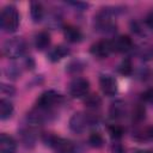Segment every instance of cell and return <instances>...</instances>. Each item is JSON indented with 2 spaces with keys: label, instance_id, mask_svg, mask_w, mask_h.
Masks as SVG:
<instances>
[{
  "label": "cell",
  "instance_id": "6da1fadb",
  "mask_svg": "<svg viewBox=\"0 0 153 153\" xmlns=\"http://www.w3.org/2000/svg\"><path fill=\"white\" fill-rule=\"evenodd\" d=\"M123 7L120 6H105L102 7L93 17V27L102 33H112L116 31V23L114 18L123 12Z\"/></svg>",
  "mask_w": 153,
  "mask_h": 153
},
{
  "label": "cell",
  "instance_id": "7a4b0ae2",
  "mask_svg": "<svg viewBox=\"0 0 153 153\" xmlns=\"http://www.w3.org/2000/svg\"><path fill=\"white\" fill-rule=\"evenodd\" d=\"M43 142L54 149L55 153H80L79 146L69 139L45 133L42 136Z\"/></svg>",
  "mask_w": 153,
  "mask_h": 153
},
{
  "label": "cell",
  "instance_id": "3957f363",
  "mask_svg": "<svg viewBox=\"0 0 153 153\" xmlns=\"http://www.w3.org/2000/svg\"><path fill=\"white\" fill-rule=\"evenodd\" d=\"M98 122H99V117L97 115L85 112V111H78L71 116L69 122H68V127H69L72 133L81 134L87 128L98 124Z\"/></svg>",
  "mask_w": 153,
  "mask_h": 153
},
{
  "label": "cell",
  "instance_id": "277c9868",
  "mask_svg": "<svg viewBox=\"0 0 153 153\" xmlns=\"http://www.w3.org/2000/svg\"><path fill=\"white\" fill-rule=\"evenodd\" d=\"M20 24V16L14 5H6L0 12V27L4 32H16Z\"/></svg>",
  "mask_w": 153,
  "mask_h": 153
},
{
  "label": "cell",
  "instance_id": "5b68a950",
  "mask_svg": "<svg viewBox=\"0 0 153 153\" xmlns=\"http://www.w3.org/2000/svg\"><path fill=\"white\" fill-rule=\"evenodd\" d=\"M27 50V42L23 37H11L6 39L1 45V53L7 59L22 57Z\"/></svg>",
  "mask_w": 153,
  "mask_h": 153
},
{
  "label": "cell",
  "instance_id": "8992f818",
  "mask_svg": "<svg viewBox=\"0 0 153 153\" xmlns=\"http://www.w3.org/2000/svg\"><path fill=\"white\" fill-rule=\"evenodd\" d=\"M63 100L65 97L60 92L55 90H47L38 96L36 100V106L44 110H53L56 105H60Z\"/></svg>",
  "mask_w": 153,
  "mask_h": 153
},
{
  "label": "cell",
  "instance_id": "52a82bcc",
  "mask_svg": "<svg viewBox=\"0 0 153 153\" xmlns=\"http://www.w3.org/2000/svg\"><path fill=\"white\" fill-rule=\"evenodd\" d=\"M90 92V81L81 76H75L68 85V93L72 98H85Z\"/></svg>",
  "mask_w": 153,
  "mask_h": 153
},
{
  "label": "cell",
  "instance_id": "ba28073f",
  "mask_svg": "<svg viewBox=\"0 0 153 153\" xmlns=\"http://www.w3.org/2000/svg\"><path fill=\"white\" fill-rule=\"evenodd\" d=\"M90 53L92 56L99 60H103V59H108L114 53V47H112L111 41L104 38V39H99L94 42L90 47Z\"/></svg>",
  "mask_w": 153,
  "mask_h": 153
},
{
  "label": "cell",
  "instance_id": "9c48e42d",
  "mask_svg": "<svg viewBox=\"0 0 153 153\" xmlns=\"http://www.w3.org/2000/svg\"><path fill=\"white\" fill-rule=\"evenodd\" d=\"M99 87L103 94L108 97H114L118 92V85L116 79L110 74H100L99 75Z\"/></svg>",
  "mask_w": 153,
  "mask_h": 153
},
{
  "label": "cell",
  "instance_id": "30bf717a",
  "mask_svg": "<svg viewBox=\"0 0 153 153\" xmlns=\"http://www.w3.org/2000/svg\"><path fill=\"white\" fill-rule=\"evenodd\" d=\"M19 137L22 143L27 147V148H32L36 145V140H37V135H36V127H32L27 123H25V126L20 127L19 129Z\"/></svg>",
  "mask_w": 153,
  "mask_h": 153
},
{
  "label": "cell",
  "instance_id": "8fae6325",
  "mask_svg": "<svg viewBox=\"0 0 153 153\" xmlns=\"http://www.w3.org/2000/svg\"><path fill=\"white\" fill-rule=\"evenodd\" d=\"M114 51L117 53H128L134 49V42L128 35H121L111 41Z\"/></svg>",
  "mask_w": 153,
  "mask_h": 153
},
{
  "label": "cell",
  "instance_id": "7c38bea8",
  "mask_svg": "<svg viewBox=\"0 0 153 153\" xmlns=\"http://www.w3.org/2000/svg\"><path fill=\"white\" fill-rule=\"evenodd\" d=\"M127 114V104L122 99H115L109 106V116L112 120H121Z\"/></svg>",
  "mask_w": 153,
  "mask_h": 153
},
{
  "label": "cell",
  "instance_id": "4fadbf2b",
  "mask_svg": "<svg viewBox=\"0 0 153 153\" xmlns=\"http://www.w3.org/2000/svg\"><path fill=\"white\" fill-rule=\"evenodd\" d=\"M69 54H71V49L67 45L59 44V45H55L54 48L49 49V51H48V60L50 62L55 63V62H59L62 59L67 57Z\"/></svg>",
  "mask_w": 153,
  "mask_h": 153
},
{
  "label": "cell",
  "instance_id": "5bb4252c",
  "mask_svg": "<svg viewBox=\"0 0 153 153\" xmlns=\"http://www.w3.org/2000/svg\"><path fill=\"white\" fill-rule=\"evenodd\" d=\"M63 36L69 43H79L82 41V32L81 30L72 24H67L63 26Z\"/></svg>",
  "mask_w": 153,
  "mask_h": 153
},
{
  "label": "cell",
  "instance_id": "9a60e30c",
  "mask_svg": "<svg viewBox=\"0 0 153 153\" xmlns=\"http://www.w3.org/2000/svg\"><path fill=\"white\" fill-rule=\"evenodd\" d=\"M17 141L13 136L2 133L0 135V153H16Z\"/></svg>",
  "mask_w": 153,
  "mask_h": 153
},
{
  "label": "cell",
  "instance_id": "2e32d148",
  "mask_svg": "<svg viewBox=\"0 0 153 153\" xmlns=\"http://www.w3.org/2000/svg\"><path fill=\"white\" fill-rule=\"evenodd\" d=\"M50 42H51L50 33L48 31H45V30H42V31H39V32H37L35 35L33 44H35V48L38 51H43V50L48 49L49 45H50Z\"/></svg>",
  "mask_w": 153,
  "mask_h": 153
},
{
  "label": "cell",
  "instance_id": "e0dca14e",
  "mask_svg": "<svg viewBox=\"0 0 153 153\" xmlns=\"http://www.w3.org/2000/svg\"><path fill=\"white\" fill-rule=\"evenodd\" d=\"M14 112V106L12 102L7 98H1L0 99V120L6 121L12 117Z\"/></svg>",
  "mask_w": 153,
  "mask_h": 153
},
{
  "label": "cell",
  "instance_id": "ac0fdd59",
  "mask_svg": "<svg viewBox=\"0 0 153 153\" xmlns=\"http://www.w3.org/2000/svg\"><path fill=\"white\" fill-rule=\"evenodd\" d=\"M30 17L33 23H39L44 18V7L38 1H32L30 4Z\"/></svg>",
  "mask_w": 153,
  "mask_h": 153
},
{
  "label": "cell",
  "instance_id": "d6986e66",
  "mask_svg": "<svg viewBox=\"0 0 153 153\" xmlns=\"http://www.w3.org/2000/svg\"><path fill=\"white\" fill-rule=\"evenodd\" d=\"M86 65L84 61L79 60V59H74L72 61H69L66 66V72L72 74V75H75V74H79L80 72H82L85 69Z\"/></svg>",
  "mask_w": 153,
  "mask_h": 153
},
{
  "label": "cell",
  "instance_id": "ffe728a7",
  "mask_svg": "<svg viewBox=\"0 0 153 153\" xmlns=\"http://www.w3.org/2000/svg\"><path fill=\"white\" fill-rule=\"evenodd\" d=\"M133 137L137 141H152L153 140V126L146 127L143 129H137L133 134Z\"/></svg>",
  "mask_w": 153,
  "mask_h": 153
},
{
  "label": "cell",
  "instance_id": "44dd1931",
  "mask_svg": "<svg viewBox=\"0 0 153 153\" xmlns=\"http://www.w3.org/2000/svg\"><path fill=\"white\" fill-rule=\"evenodd\" d=\"M117 71H118L120 74H122V75H124V76H130V75L133 74V71H134L131 60H130L129 57L123 59V60L121 61V63L117 66Z\"/></svg>",
  "mask_w": 153,
  "mask_h": 153
},
{
  "label": "cell",
  "instance_id": "7402d4cb",
  "mask_svg": "<svg viewBox=\"0 0 153 153\" xmlns=\"http://www.w3.org/2000/svg\"><path fill=\"white\" fill-rule=\"evenodd\" d=\"M88 145L93 148H100L104 146L105 143V140H104V136L99 133V131H92L90 135H88Z\"/></svg>",
  "mask_w": 153,
  "mask_h": 153
},
{
  "label": "cell",
  "instance_id": "603a6c76",
  "mask_svg": "<svg viewBox=\"0 0 153 153\" xmlns=\"http://www.w3.org/2000/svg\"><path fill=\"white\" fill-rule=\"evenodd\" d=\"M84 103H85V105H86L88 109L96 110V109L100 108V105H102V98H100L98 94H96V93L87 94V96L85 97V99H84Z\"/></svg>",
  "mask_w": 153,
  "mask_h": 153
},
{
  "label": "cell",
  "instance_id": "cb8c5ba5",
  "mask_svg": "<svg viewBox=\"0 0 153 153\" xmlns=\"http://www.w3.org/2000/svg\"><path fill=\"white\" fill-rule=\"evenodd\" d=\"M5 75L10 79H18L22 75V67L17 63H11L5 68Z\"/></svg>",
  "mask_w": 153,
  "mask_h": 153
},
{
  "label": "cell",
  "instance_id": "d4e9b609",
  "mask_svg": "<svg viewBox=\"0 0 153 153\" xmlns=\"http://www.w3.org/2000/svg\"><path fill=\"white\" fill-rule=\"evenodd\" d=\"M145 116H146V110L143 104H136L135 108L133 109V122L139 123L145 120Z\"/></svg>",
  "mask_w": 153,
  "mask_h": 153
},
{
  "label": "cell",
  "instance_id": "484cf974",
  "mask_svg": "<svg viewBox=\"0 0 153 153\" xmlns=\"http://www.w3.org/2000/svg\"><path fill=\"white\" fill-rule=\"evenodd\" d=\"M108 131H109L111 139L115 140V141H118L120 139H122V136L124 134V129L120 124H112V126H110L108 128Z\"/></svg>",
  "mask_w": 153,
  "mask_h": 153
},
{
  "label": "cell",
  "instance_id": "4316f807",
  "mask_svg": "<svg viewBox=\"0 0 153 153\" xmlns=\"http://www.w3.org/2000/svg\"><path fill=\"white\" fill-rule=\"evenodd\" d=\"M0 91H1V94L5 97H13L16 94V87L10 84H5V82H1Z\"/></svg>",
  "mask_w": 153,
  "mask_h": 153
},
{
  "label": "cell",
  "instance_id": "83f0119b",
  "mask_svg": "<svg viewBox=\"0 0 153 153\" xmlns=\"http://www.w3.org/2000/svg\"><path fill=\"white\" fill-rule=\"evenodd\" d=\"M141 99H142V102L153 105V88H148V90H146V91L141 94Z\"/></svg>",
  "mask_w": 153,
  "mask_h": 153
},
{
  "label": "cell",
  "instance_id": "f1b7e54d",
  "mask_svg": "<svg viewBox=\"0 0 153 153\" xmlns=\"http://www.w3.org/2000/svg\"><path fill=\"white\" fill-rule=\"evenodd\" d=\"M68 5H71V6H73L74 8H76L78 11H84V10H86L87 7H88V4L87 2H79V1H68L67 2Z\"/></svg>",
  "mask_w": 153,
  "mask_h": 153
},
{
  "label": "cell",
  "instance_id": "f546056e",
  "mask_svg": "<svg viewBox=\"0 0 153 153\" xmlns=\"http://www.w3.org/2000/svg\"><path fill=\"white\" fill-rule=\"evenodd\" d=\"M23 65H24V67H25L26 69H29V71H32V69L35 68V66H36L35 60L32 59V56H26L25 60H24V62H23Z\"/></svg>",
  "mask_w": 153,
  "mask_h": 153
},
{
  "label": "cell",
  "instance_id": "4dcf8cb0",
  "mask_svg": "<svg viewBox=\"0 0 153 153\" xmlns=\"http://www.w3.org/2000/svg\"><path fill=\"white\" fill-rule=\"evenodd\" d=\"M145 24H146L147 27H149V29L153 30V10H152L151 12H148V14L146 16V18H145Z\"/></svg>",
  "mask_w": 153,
  "mask_h": 153
},
{
  "label": "cell",
  "instance_id": "1f68e13d",
  "mask_svg": "<svg viewBox=\"0 0 153 153\" xmlns=\"http://www.w3.org/2000/svg\"><path fill=\"white\" fill-rule=\"evenodd\" d=\"M111 151L112 153H124V148L120 142H115L111 147Z\"/></svg>",
  "mask_w": 153,
  "mask_h": 153
},
{
  "label": "cell",
  "instance_id": "d6a6232c",
  "mask_svg": "<svg viewBox=\"0 0 153 153\" xmlns=\"http://www.w3.org/2000/svg\"><path fill=\"white\" fill-rule=\"evenodd\" d=\"M136 153H152V152H151V151H143V149H142V151H137Z\"/></svg>",
  "mask_w": 153,
  "mask_h": 153
}]
</instances>
